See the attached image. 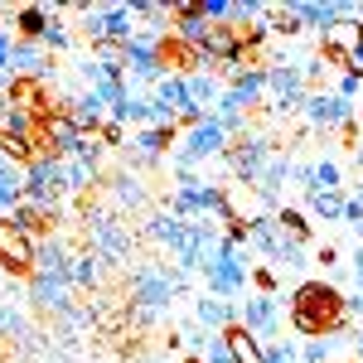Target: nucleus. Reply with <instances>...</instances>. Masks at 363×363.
<instances>
[{
    "mask_svg": "<svg viewBox=\"0 0 363 363\" xmlns=\"http://www.w3.org/2000/svg\"><path fill=\"white\" fill-rule=\"evenodd\" d=\"M335 92L344 97V102H359V97H363V78H354V73H339Z\"/></svg>",
    "mask_w": 363,
    "mask_h": 363,
    "instance_id": "34",
    "label": "nucleus"
},
{
    "mask_svg": "<svg viewBox=\"0 0 363 363\" xmlns=\"http://www.w3.org/2000/svg\"><path fill=\"white\" fill-rule=\"evenodd\" d=\"M174 136H179V126H145V131H136L131 136V165L145 169V165H160L169 155V145H174Z\"/></svg>",
    "mask_w": 363,
    "mask_h": 363,
    "instance_id": "14",
    "label": "nucleus"
},
{
    "mask_svg": "<svg viewBox=\"0 0 363 363\" xmlns=\"http://www.w3.org/2000/svg\"><path fill=\"white\" fill-rule=\"evenodd\" d=\"M0 363H10V359H0Z\"/></svg>",
    "mask_w": 363,
    "mask_h": 363,
    "instance_id": "44",
    "label": "nucleus"
},
{
    "mask_svg": "<svg viewBox=\"0 0 363 363\" xmlns=\"http://www.w3.org/2000/svg\"><path fill=\"white\" fill-rule=\"evenodd\" d=\"M58 15H63V10H58ZM58 15H54V20H49V29L39 34V44H44L49 54H63V49H73V34H68V25H63Z\"/></svg>",
    "mask_w": 363,
    "mask_h": 363,
    "instance_id": "31",
    "label": "nucleus"
},
{
    "mask_svg": "<svg viewBox=\"0 0 363 363\" xmlns=\"http://www.w3.org/2000/svg\"><path fill=\"white\" fill-rule=\"evenodd\" d=\"M107 277V267H102V257L92 247L73 252V272H68V281H73V291H97V281Z\"/></svg>",
    "mask_w": 363,
    "mask_h": 363,
    "instance_id": "23",
    "label": "nucleus"
},
{
    "mask_svg": "<svg viewBox=\"0 0 363 363\" xmlns=\"http://www.w3.org/2000/svg\"><path fill=\"white\" fill-rule=\"evenodd\" d=\"M25 296H29V306L39 310V315H54V320H63V315L73 310V281L29 277V281H25Z\"/></svg>",
    "mask_w": 363,
    "mask_h": 363,
    "instance_id": "12",
    "label": "nucleus"
},
{
    "mask_svg": "<svg viewBox=\"0 0 363 363\" xmlns=\"http://www.w3.org/2000/svg\"><path fill=\"white\" fill-rule=\"evenodd\" d=\"M25 184H29L25 165H15V160L0 165V218H10V213L25 203Z\"/></svg>",
    "mask_w": 363,
    "mask_h": 363,
    "instance_id": "21",
    "label": "nucleus"
},
{
    "mask_svg": "<svg viewBox=\"0 0 363 363\" xmlns=\"http://www.w3.org/2000/svg\"><path fill=\"white\" fill-rule=\"evenodd\" d=\"M49 73H54V54L39 39H15V49H10V78L15 83H49Z\"/></svg>",
    "mask_w": 363,
    "mask_h": 363,
    "instance_id": "11",
    "label": "nucleus"
},
{
    "mask_svg": "<svg viewBox=\"0 0 363 363\" xmlns=\"http://www.w3.org/2000/svg\"><path fill=\"white\" fill-rule=\"evenodd\" d=\"M140 233H145V238H150L155 247L174 252L179 242H184V238H189V223H184V218H174L169 208H150V213H145V228H140Z\"/></svg>",
    "mask_w": 363,
    "mask_h": 363,
    "instance_id": "18",
    "label": "nucleus"
},
{
    "mask_svg": "<svg viewBox=\"0 0 363 363\" xmlns=\"http://www.w3.org/2000/svg\"><path fill=\"white\" fill-rule=\"evenodd\" d=\"M354 354H359V363H363V325H359V335H354Z\"/></svg>",
    "mask_w": 363,
    "mask_h": 363,
    "instance_id": "39",
    "label": "nucleus"
},
{
    "mask_svg": "<svg viewBox=\"0 0 363 363\" xmlns=\"http://www.w3.org/2000/svg\"><path fill=\"white\" fill-rule=\"evenodd\" d=\"M344 203H349V189H335V194H306L310 218H320V223H344Z\"/></svg>",
    "mask_w": 363,
    "mask_h": 363,
    "instance_id": "24",
    "label": "nucleus"
},
{
    "mask_svg": "<svg viewBox=\"0 0 363 363\" xmlns=\"http://www.w3.org/2000/svg\"><path fill=\"white\" fill-rule=\"evenodd\" d=\"M335 189H344V169H339V160L320 155L315 160V194H335Z\"/></svg>",
    "mask_w": 363,
    "mask_h": 363,
    "instance_id": "28",
    "label": "nucleus"
},
{
    "mask_svg": "<svg viewBox=\"0 0 363 363\" xmlns=\"http://www.w3.org/2000/svg\"><path fill=\"white\" fill-rule=\"evenodd\" d=\"M291 179H296V189H301V194H315V160L296 165V174H291Z\"/></svg>",
    "mask_w": 363,
    "mask_h": 363,
    "instance_id": "35",
    "label": "nucleus"
},
{
    "mask_svg": "<svg viewBox=\"0 0 363 363\" xmlns=\"http://www.w3.org/2000/svg\"><path fill=\"white\" fill-rule=\"evenodd\" d=\"M63 179H68V194H87L92 184H102V165H87V160H63Z\"/></svg>",
    "mask_w": 363,
    "mask_h": 363,
    "instance_id": "25",
    "label": "nucleus"
},
{
    "mask_svg": "<svg viewBox=\"0 0 363 363\" xmlns=\"http://www.w3.org/2000/svg\"><path fill=\"white\" fill-rule=\"evenodd\" d=\"M228 349H233V363H267L262 344H257L242 325H233V330H228Z\"/></svg>",
    "mask_w": 363,
    "mask_h": 363,
    "instance_id": "26",
    "label": "nucleus"
},
{
    "mask_svg": "<svg viewBox=\"0 0 363 363\" xmlns=\"http://www.w3.org/2000/svg\"><path fill=\"white\" fill-rule=\"evenodd\" d=\"M29 184H25V203H39V208H58L63 194H68V179H63V160L58 155H34L25 165Z\"/></svg>",
    "mask_w": 363,
    "mask_h": 363,
    "instance_id": "6",
    "label": "nucleus"
},
{
    "mask_svg": "<svg viewBox=\"0 0 363 363\" xmlns=\"http://www.w3.org/2000/svg\"><path fill=\"white\" fill-rule=\"evenodd\" d=\"M0 301H5V272H0Z\"/></svg>",
    "mask_w": 363,
    "mask_h": 363,
    "instance_id": "41",
    "label": "nucleus"
},
{
    "mask_svg": "<svg viewBox=\"0 0 363 363\" xmlns=\"http://www.w3.org/2000/svg\"><path fill=\"white\" fill-rule=\"evenodd\" d=\"M354 160H359V169H363V140H359V145H354Z\"/></svg>",
    "mask_w": 363,
    "mask_h": 363,
    "instance_id": "40",
    "label": "nucleus"
},
{
    "mask_svg": "<svg viewBox=\"0 0 363 363\" xmlns=\"http://www.w3.org/2000/svg\"><path fill=\"white\" fill-rule=\"evenodd\" d=\"M315 262H325V267H335V262H339V252L330 247V242H325V247H320V257H315Z\"/></svg>",
    "mask_w": 363,
    "mask_h": 363,
    "instance_id": "38",
    "label": "nucleus"
},
{
    "mask_svg": "<svg viewBox=\"0 0 363 363\" xmlns=\"http://www.w3.org/2000/svg\"><path fill=\"white\" fill-rule=\"evenodd\" d=\"M262 354H267V363H301V344L296 339H272V344H262Z\"/></svg>",
    "mask_w": 363,
    "mask_h": 363,
    "instance_id": "32",
    "label": "nucleus"
},
{
    "mask_svg": "<svg viewBox=\"0 0 363 363\" xmlns=\"http://www.w3.org/2000/svg\"><path fill=\"white\" fill-rule=\"evenodd\" d=\"M194 320L203 330H213V335H228L233 325H238V301H218V296H199L194 301Z\"/></svg>",
    "mask_w": 363,
    "mask_h": 363,
    "instance_id": "19",
    "label": "nucleus"
},
{
    "mask_svg": "<svg viewBox=\"0 0 363 363\" xmlns=\"http://www.w3.org/2000/svg\"><path fill=\"white\" fill-rule=\"evenodd\" d=\"M83 228H87V247L102 257L107 272L112 267H131V223H126V213L97 203V208L83 213Z\"/></svg>",
    "mask_w": 363,
    "mask_h": 363,
    "instance_id": "3",
    "label": "nucleus"
},
{
    "mask_svg": "<svg viewBox=\"0 0 363 363\" xmlns=\"http://www.w3.org/2000/svg\"><path fill=\"white\" fill-rule=\"evenodd\" d=\"M349 325L344 315V296H339L330 281H301L296 296H291V330L306 339H320V335H339Z\"/></svg>",
    "mask_w": 363,
    "mask_h": 363,
    "instance_id": "2",
    "label": "nucleus"
},
{
    "mask_svg": "<svg viewBox=\"0 0 363 363\" xmlns=\"http://www.w3.org/2000/svg\"><path fill=\"white\" fill-rule=\"evenodd\" d=\"M228 92L242 102V112H252L267 97V63H228Z\"/></svg>",
    "mask_w": 363,
    "mask_h": 363,
    "instance_id": "13",
    "label": "nucleus"
},
{
    "mask_svg": "<svg viewBox=\"0 0 363 363\" xmlns=\"http://www.w3.org/2000/svg\"><path fill=\"white\" fill-rule=\"evenodd\" d=\"M68 272H73V252H68V242H63L58 233L39 238V252H34V277L68 281Z\"/></svg>",
    "mask_w": 363,
    "mask_h": 363,
    "instance_id": "16",
    "label": "nucleus"
},
{
    "mask_svg": "<svg viewBox=\"0 0 363 363\" xmlns=\"http://www.w3.org/2000/svg\"><path fill=\"white\" fill-rule=\"evenodd\" d=\"M354 233H359V247H363V228H354Z\"/></svg>",
    "mask_w": 363,
    "mask_h": 363,
    "instance_id": "42",
    "label": "nucleus"
},
{
    "mask_svg": "<svg viewBox=\"0 0 363 363\" xmlns=\"http://www.w3.org/2000/svg\"><path fill=\"white\" fill-rule=\"evenodd\" d=\"M203 363H233V349H228V335H213L208 349H203Z\"/></svg>",
    "mask_w": 363,
    "mask_h": 363,
    "instance_id": "33",
    "label": "nucleus"
},
{
    "mask_svg": "<svg viewBox=\"0 0 363 363\" xmlns=\"http://www.w3.org/2000/svg\"><path fill=\"white\" fill-rule=\"evenodd\" d=\"M97 136H102V145H121V140H126V131H121L116 121H107V126H102Z\"/></svg>",
    "mask_w": 363,
    "mask_h": 363,
    "instance_id": "37",
    "label": "nucleus"
},
{
    "mask_svg": "<svg viewBox=\"0 0 363 363\" xmlns=\"http://www.w3.org/2000/svg\"><path fill=\"white\" fill-rule=\"evenodd\" d=\"M359 107H363V97H359Z\"/></svg>",
    "mask_w": 363,
    "mask_h": 363,
    "instance_id": "45",
    "label": "nucleus"
},
{
    "mask_svg": "<svg viewBox=\"0 0 363 363\" xmlns=\"http://www.w3.org/2000/svg\"><path fill=\"white\" fill-rule=\"evenodd\" d=\"M126 286H131V315H136V325L165 320L169 301L174 296H189V277L165 267V262H136L126 272Z\"/></svg>",
    "mask_w": 363,
    "mask_h": 363,
    "instance_id": "1",
    "label": "nucleus"
},
{
    "mask_svg": "<svg viewBox=\"0 0 363 363\" xmlns=\"http://www.w3.org/2000/svg\"><path fill=\"white\" fill-rule=\"evenodd\" d=\"M228 145H233V136L218 126V116H208V121H199V126H189V131H184L179 155H184L189 165H208V160H223Z\"/></svg>",
    "mask_w": 363,
    "mask_h": 363,
    "instance_id": "8",
    "label": "nucleus"
},
{
    "mask_svg": "<svg viewBox=\"0 0 363 363\" xmlns=\"http://www.w3.org/2000/svg\"><path fill=\"white\" fill-rule=\"evenodd\" d=\"M281 145L272 136H262V131H247V136H238L233 145H228V169L238 174V184H257L262 179V169H267V160L277 155Z\"/></svg>",
    "mask_w": 363,
    "mask_h": 363,
    "instance_id": "7",
    "label": "nucleus"
},
{
    "mask_svg": "<svg viewBox=\"0 0 363 363\" xmlns=\"http://www.w3.org/2000/svg\"><path fill=\"white\" fill-rule=\"evenodd\" d=\"M0 339H34L25 310L15 306V301H0Z\"/></svg>",
    "mask_w": 363,
    "mask_h": 363,
    "instance_id": "27",
    "label": "nucleus"
},
{
    "mask_svg": "<svg viewBox=\"0 0 363 363\" xmlns=\"http://www.w3.org/2000/svg\"><path fill=\"white\" fill-rule=\"evenodd\" d=\"M0 344H5V339H0Z\"/></svg>",
    "mask_w": 363,
    "mask_h": 363,
    "instance_id": "46",
    "label": "nucleus"
},
{
    "mask_svg": "<svg viewBox=\"0 0 363 363\" xmlns=\"http://www.w3.org/2000/svg\"><path fill=\"white\" fill-rule=\"evenodd\" d=\"M359 49H363V25H359V20H339L335 29L320 34V54L330 58L339 73H344V63L359 54Z\"/></svg>",
    "mask_w": 363,
    "mask_h": 363,
    "instance_id": "15",
    "label": "nucleus"
},
{
    "mask_svg": "<svg viewBox=\"0 0 363 363\" xmlns=\"http://www.w3.org/2000/svg\"><path fill=\"white\" fill-rule=\"evenodd\" d=\"M34 252H39V242L29 238V233H20V228L10 223V218H0V272L5 277H34Z\"/></svg>",
    "mask_w": 363,
    "mask_h": 363,
    "instance_id": "9",
    "label": "nucleus"
},
{
    "mask_svg": "<svg viewBox=\"0 0 363 363\" xmlns=\"http://www.w3.org/2000/svg\"><path fill=\"white\" fill-rule=\"evenodd\" d=\"M54 15H58V5H15V25H10V34L20 29V39H39Z\"/></svg>",
    "mask_w": 363,
    "mask_h": 363,
    "instance_id": "22",
    "label": "nucleus"
},
{
    "mask_svg": "<svg viewBox=\"0 0 363 363\" xmlns=\"http://www.w3.org/2000/svg\"><path fill=\"white\" fill-rule=\"evenodd\" d=\"M344 223H349V228H363V199L349 194V203H344Z\"/></svg>",
    "mask_w": 363,
    "mask_h": 363,
    "instance_id": "36",
    "label": "nucleus"
},
{
    "mask_svg": "<svg viewBox=\"0 0 363 363\" xmlns=\"http://www.w3.org/2000/svg\"><path fill=\"white\" fill-rule=\"evenodd\" d=\"M184 87H189V107H199V112H208V116H213V107H218V97L228 92L223 78H218L213 68H199V73H189V78H184Z\"/></svg>",
    "mask_w": 363,
    "mask_h": 363,
    "instance_id": "20",
    "label": "nucleus"
},
{
    "mask_svg": "<svg viewBox=\"0 0 363 363\" xmlns=\"http://www.w3.org/2000/svg\"><path fill=\"white\" fill-rule=\"evenodd\" d=\"M335 349H339V339H335V335L306 339V344H301V363H335Z\"/></svg>",
    "mask_w": 363,
    "mask_h": 363,
    "instance_id": "30",
    "label": "nucleus"
},
{
    "mask_svg": "<svg viewBox=\"0 0 363 363\" xmlns=\"http://www.w3.org/2000/svg\"><path fill=\"white\" fill-rule=\"evenodd\" d=\"M359 25H363V5H359Z\"/></svg>",
    "mask_w": 363,
    "mask_h": 363,
    "instance_id": "43",
    "label": "nucleus"
},
{
    "mask_svg": "<svg viewBox=\"0 0 363 363\" xmlns=\"http://www.w3.org/2000/svg\"><path fill=\"white\" fill-rule=\"evenodd\" d=\"M102 184H107V194H112L116 213H140V208H150V194H145L140 174H131V169H121L112 179H102Z\"/></svg>",
    "mask_w": 363,
    "mask_h": 363,
    "instance_id": "17",
    "label": "nucleus"
},
{
    "mask_svg": "<svg viewBox=\"0 0 363 363\" xmlns=\"http://www.w3.org/2000/svg\"><path fill=\"white\" fill-rule=\"evenodd\" d=\"M310 131H354V121H359V102H344L339 92L330 87H315L306 97V107H301Z\"/></svg>",
    "mask_w": 363,
    "mask_h": 363,
    "instance_id": "5",
    "label": "nucleus"
},
{
    "mask_svg": "<svg viewBox=\"0 0 363 363\" xmlns=\"http://www.w3.org/2000/svg\"><path fill=\"white\" fill-rule=\"evenodd\" d=\"M277 228L286 233V238H296V242H306V238H310V218L301 213V208H286V203L277 208Z\"/></svg>",
    "mask_w": 363,
    "mask_h": 363,
    "instance_id": "29",
    "label": "nucleus"
},
{
    "mask_svg": "<svg viewBox=\"0 0 363 363\" xmlns=\"http://www.w3.org/2000/svg\"><path fill=\"white\" fill-rule=\"evenodd\" d=\"M83 15V34L97 44H131L136 34V10L131 5H73Z\"/></svg>",
    "mask_w": 363,
    "mask_h": 363,
    "instance_id": "4",
    "label": "nucleus"
},
{
    "mask_svg": "<svg viewBox=\"0 0 363 363\" xmlns=\"http://www.w3.org/2000/svg\"><path fill=\"white\" fill-rule=\"evenodd\" d=\"M238 325L247 330L257 344H272V339H281V301L277 296H247V306H238Z\"/></svg>",
    "mask_w": 363,
    "mask_h": 363,
    "instance_id": "10",
    "label": "nucleus"
}]
</instances>
